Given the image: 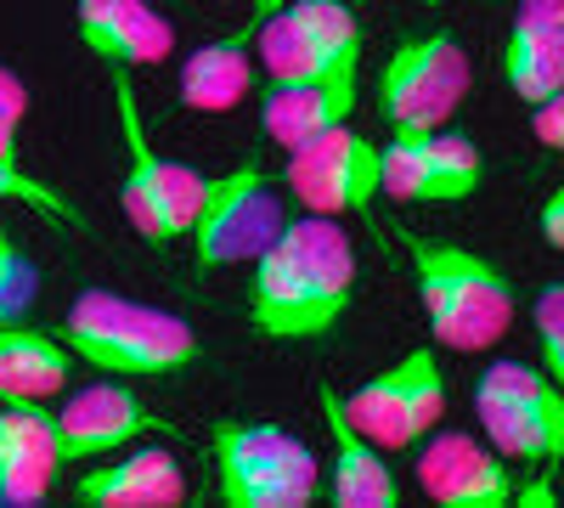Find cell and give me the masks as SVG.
I'll use <instances>...</instances> for the list:
<instances>
[{"label": "cell", "instance_id": "obj_1", "mask_svg": "<svg viewBox=\"0 0 564 508\" xmlns=\"http://www.w3.org/2000/svg\"><path fill=\"white\" fill-rule=\"evenodd\" d=\"M249 266V328L276 345L327 339L356 300V249L339 215L282 220Z\"/></svg>", "mask_w": 564, "mask_h": 508}, {"label": "cell", "instance_id": "obj_2", "mask_svg": "<svg viewBox=\"0 0 564 508\" xmlns=\"http://www.w3.org/2000/svg\"><path fill=\"white\" fill-rule=\"evenodd\" d=\"M57 339L74 361L97 367L108 379H170L204 361V339L175 311L141 305L108 289H85L57 322Z\"/></svg>", "mask_w": 564, "mask_h": 508}, {"label": "cell", "instance_id": "obj_3", "mask_svg": "<svg viewBox=\"0 0 564 508\" xmlns=\"http://www.w3.org/2000/svg\"><path fill=\"white\" fill-rule=\"evenodd\" d=\"M406 255L417 277V305L441 350L475 356L513 328V283L491 255L446 238H406Z\"/></svg>", "mask_w": 564, "mask_h": 508}, {"label": "cell", "instance_id": "obj_4", "mask_svg": "<svg viewBox=\"0 0 564 508\" xmlns=\"http://www.w3.org/2000/svg\"><path fill=\"white\" fill-rule=\"evenodd\" d=\"M209 469L226 508H305L322 491L316 452L282 424L220 419L209 430Z\"/></svg>", "mask_w": 564, "mask_h": 508}, {"label": "cell", "instance_id": "obj_5", "mask_svg": "<svg viewBox=\"0 0 564 508\" xmlns=\"http://www.w3.org/2000/svg\"><path fill=\"white\" fill-rule=\"evenodd\" d=\"M113 79V108H119V142H124V181H119V204L124 220L135 226L153 249H170L175 238H186L193 209L204 198V175L193 164H175L148 142V125H141L135 90H130V68H108Z\"/></svg>", "mask_w": 564, "mask_h": 508}, {"label": "cell", "instance_id": "obj_6", "mask_svg": "<svg viewBox=\"0 0 564 508\" xmlns=\"http://www.w3.org/2000/svg\"><path fill=\"white\" fill-rule=\"evenodd\" d=\"M475 419L486 441L525 469L558 464L564 452V385L531 361H491L475 379Z\"/></svg>", "mask_w": 564, "mask_h": 508}, {"label": "cell", "instance_id": "obj_7", "mask_svg": "<svg viewBox=\"0 0 564 508\" xmlns=\"http://www.w3.org/2000/svg\"><path fill=\"white\" fill-rule=\"evenodd\" d=\"M282 220H289L282 193H276V181L254 159H243L238 170H226V175H204V198L193 209V226H186L193 255H198V271L254 260L276 238Z\"/></svg>", "mask_w": 564, "mask_h": 508}, {"label": "cell", "instance_id": "obj_8", "mask_svg": "<svg viewBox=\"0 0 564 508\" xmlns=\"http://www.w3.org/2000/svg\"><path fill=\"white\" fill-rule=\"evenodd\" d=\"M350 424L384 452H406L446 419V367L435 345H417L401 361H390L384 374L361 379L345 396Z\"/></svg>", "mask_w": 564, "mask_h": 508}, {"label": "cell", "instance_id": "obj_9", "mask_svg": "<svg viewBox=\"0 0 564 508\" xmlns=\"http://www.w3.org/2000/svg\"><path fill=\"white\" fill-rule=\"evenodd\" d=\"M254 57L265 79L361 68V18L350 0H271L254 29Z\"/></svg>", "mask_w": 564, "mask_h": 508}, {"label": "cell", "instance_id": "obj_10", "mask_svg": "<svg viewBox=\"0 0 564 508\" xmlns=\"http://www.w3.org/2000/svg\"><path fill=\"white\" fill-rule=\"evenodd\" d=\"M468 79H475V68H468L457 34L446 29L412 34L379 68V108L395 130H435V125H452V114L463 108Z\"/></svg>", "mask_w": 564, "mask_h": 508}, {"label": "cell", "instance_id": "obj_11", "mask_svg": "<svg viewBox=\"0 0 564 508\" xmlns=\"http://www.w3.org/2000/svg\"><path fill=\"white\" fill-rule=\"evenodd\" d=\"M300 209L311 215H372L379 204V142H367L361 130L334 125L316 130L311 142L289 148V164H282V181Z\"/></svg>", "mask_w": 564, "mask_h": 508}, {"label": "cell", "instance_id": "obj_12", "mask_svg": "<svg viewBox=\"0 0 564 508\" xmlns=\"http://www.w3.org/2000/svg\"><path fill=\"white\" fill-rule=\"evenodd\" d=\"M417 486L441 508H508L513 502V469L508 457L463 430H430L417 441Z\"/></svg>", "mask_w": 564, "mask_h": 508}, {"label": "cell", "instance_id": "obj_13", "mask_svg": "<svg viewBox=\"0 0 564 508\" xmlns=\"http://www.w3.org/2000/svg\"><path fill=\"white\" fill-rule=\"evenodd\" d=\"M52 430H57L63 464H90V457L124 452V446L141 441V435H175V424H164L135 390H124V385H113V379L74 390V396L52 412Z\"/></svg>", "mask_w": 564, "mask_h": 508}, {"label": "cell", "instance_id": "obj_14", "mask_svg": "<svg viewBox=\"0 0 564 508\" xmlns=\"http://www.w3.org/2000/svg\"><path fill=\"white\" fill-rule=\"evenodd\" d=\"M361 102V68H334V74H300V79H265L260 97V130L289 153L311 142L316 130H334L356 114Z\"/></svg>", "mask_w": 564, "mask_h": 508}, {"label": "cell", "instance_id": "obj_15", "mask_svg": "<svg viewBox=\"0 0 564 508\" xmlns=\"http://www.w3.org/2000/svg\"><path fill=\"white\" fill-rule=\"evenodd\" d=\"M316 407L327 441H334V464H327V502L334 508H395L401 502V480L384 464V446H372L345 412V396L334 385H316Z\"/></svg>", "mask_w": 564, "mask_h": 508}, {"label": "cell", "instance_id": "obj_16", "mask_svg": "<svg viewBox=\"0 0 564 508\" xmlns=\"http://www.w3.org/2000/svg\"><path fill=\"white\" fill-rule=\"evenodd\" d=\"M79 45L102 68H159L175 52V29L148 0H74Z\"/></svg>", "mask_w": 564, "mask_h": 508}, {"label": "cell", "instance_id": "obj_17", "mask_svg": "<svg viewBox=\"0 0 564 508\" xmlns=\"http://www.w3.org/2000/svg\"><path fill=\"white\" fill-rule=\"evenodd\" d=\"M74 502H85V508H181L186 469L170 446L130 441L124 457H113L102 469H85L74 480Z\"/></svg>", "mask_w": 564, "mask_h": 508}, {"label": "cell", "instance_id": "obj_18", "mask_svg": "<svg viewBox=\"0 0 564 508\" xmlns=\"http://www.w3.org/2000/svg\"><path fill=\"white\" fill-rule=\"evenodd\" d=\"M63 452L45 401H0V502H40L57 486Z\"/></svg>", "mask_w": 564, "mask_h": 508}, {"label": "cell", "instance_id": "obj_19", "mask_svg": "<svg viewBox=\"0 0 564 508\" xmlns=\"http://www.w3.org/2000/svg\"><path fill=\"white\" fill-rule=\"evenodd\" d=\"M265 7H271V0H254L238 29L220 34V40H204L198 52L181 63V108H193V114H231L249 97V85H254V29H260Z\"/></svg>", "mask_w": 564, "mask_h": 508}, {"label": "cell", "instance_id": "obj_20", "mask_svg": "<svg viewBox=\"0 0 564 508\" xmlns=\"http://www.w3.org/2000/svg\"><path fill=\"white\" fill-rule=\"evenodd\" d=\"M74 379V356L57 334L29 322H0V401H52Z\"/></svg>", "mask_w": 564, "mask_h": 508}, {"label": "cell", "instance_id": "obj_21", "mask_svg": "<svg viewBox=\"0 0 564 508\" xmlns=\"http://www.w3.org/2000/svg\"><path fill=\"white\" fill-rule=\"evenodd\" d=\"M486 181V159L463 130H423V170H417V204H463Z\"/></svg>", "mask_w": 564, "mask_h": 508}, {"label": "cell", "instance_id": "obj_22", "mask_svg": "<svg viewBox=\"0 0 564 508\" xmlns=\"http://www.w3.org/2000/svg\"><path fill=\"white\" fill-rule=\"evenodd\" d=\"M502 79H508V90L525 108H536L547 97H564V45H542V40H525V34H508L502 40Z\"/></svg>", "mask_w": 564, "mask_h": 508}, {"label": "cell", "instance_id": "obj_23", "mask_svg": "<svg viewBox=\"0 0 564 508\" xmlns=\"http://www.w3.org/2000/svg\"><path fill=\"white\" fill-rule=\"evenodd\" d=\"M0 204H23V209H34V215H45V220H63V226H79V220H85V215L52 187V181L29 175L23 159H12V153H0Z\"/></svg>", "mask_w": 564, "mask_h": 508}, {"label": "cell", "instance_id": "obj_24", "mask_svg": "<svg viewBox=\"0 0 564 508\" xmlns=\"http://www.w3.org/2000/svg\"><path fill=\"white\" fill-rule=\"evenodd\" d=\"M34 289H40L34 260L18 249V238H0V322H18L34 305Z\"/></svg>", "mask_w": 564, "mask_h": 508}, {"label": "cell", "instance_id": "obj_25", "mask_svg": "<svg viewBox=\"0 0 564 508\" xmlns=\"http://www.w3.org/2000/svg\"><path fill=\"white\" fill-rule=\"evenodd\" d=\"M536 345H542V374L564 385V283H547L536 294Z\"/></svg>", "mask_w": 564, "mask_h": 508}, {"label": "cell", "instance_id": "obj_26", "mask_svg": "<svg viewBox=\"0 0 564 508\" xmlns=\"http://www.w3.org/2000/svg\"><path fill=\"white\" fill-rule=\"evenodd\" d=\"M29 114V85L12 74V68H0V153H12L18 159V125Z\"/></svg>", "mask_w": 564, "mask_h": 508}, {"label": "cell", "instance_id": "obj_27", "mask_svg": "<svg viewBox=\"0 0 564 508\" xmlns=\"http://www.w3.org/2000/svg\"><path fill=\"white\" fill-rule=\"evenodd\" d=\"M531 130H536V142L542 148H564V97H547V102H536L531 108Z\"/></svg>", "mask_w": 564, "mask_h": 508}, {"label": "cell", "instance_id": "obj_28", "mask_svg": "<svg viewBox=\"0 0 564 508\" xmlns=\"http://www.w3.org/2000/svg\"><path fill=\"white\" fill-rule=\"evenodd\" d=\"M542 238H547V249H564V193H547V204H542Z\"/></svg>", "mask_w": 564, "mask_h": 508}, {"label": "cell", "instance_id": "obj_29", "mask_svg": "<svg viewBox=\"0 0 564 508\" xmlns=\"http://www.w3.org/2000/svg\"><path fill=\"white\" fill-rule=\"evenodd\" d=\"M0 238H12V233H7V226H0Z\"/></svg>", "mask_w": 564, "mask_h": 508}, {"label": "cell", "instance_id": "obj_30", "mask_svg": "<svg viewBox=\"0 0 564 508\" xmlns=\"http://www.w3.org/2000/svg\"><path fill=\"white\" fill-rule=\"evenodd\" d=\"M350 7H361V0H350Z\"/></svg>", "mask_w": 564, "mask_h": 508}]
</instances>
